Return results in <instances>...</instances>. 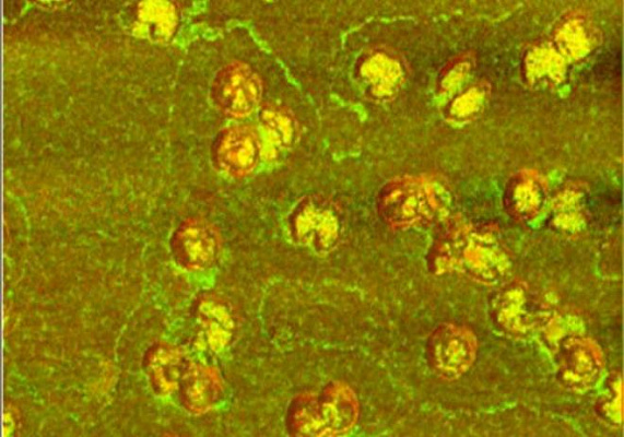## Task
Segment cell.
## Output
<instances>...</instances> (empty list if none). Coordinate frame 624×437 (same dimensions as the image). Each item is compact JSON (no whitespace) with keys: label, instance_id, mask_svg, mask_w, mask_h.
I'll return each mask as SVG.
<instances>
[{"label":"cell","instance_id":"277c9868","mask_svg":"<svg viewBox=\"0 0 624 437\" xmlns=\"http://www.w3.org/2000/svg\"><path fill=\"white\" fill-rule=\"evenodd\" d=\"M177 261L188 269H203L213 263L219 240L215 231L202 222H189L179 229L174 241Z\"/></svg>","mask_w":624,"mask_h":437},{"label":"cell","instance_id":"6da1fadb","mask_svg":"<svg viewBox=\"0 0 624 437\" xmlns=\"http://www.w3.org/2000/svg\"><path fill=\"white\" fill-rule=\"evenodd\" d=\"M357 399L340 382L318 392L296 398L290 405L286 426L297 436H337L346 434L356 423Z\"/></svg>","mask_w":624,"mask_h":437},{"label":"cell","instance_id":"3957f363","mask_svg":"<svg viewBox=\"0 0 624 437\" xmlns=\"http://www.w3.org/2000/svg\"><path fill=\"white\" fill-rule=\"evenodd\" d=\"M260 141L248 127H234L225 131L216 146V161L222 169L233 176L250 173L260 156Z\"/></svg>","mask_w":624,"mask_h":437},{"label":"cell","instance_id":"7a4b0ae2","mask_svg":"<svg viewBox=\"0 0 624 437\" xmlns=\"http://www.w3.org/2000/svg\"><path fill=\"white\" fill-rule=\"evenodd\" d=\"M260 95L258 76L240 63H232L222 69L212 85L214 104L233 117L249 115L257 106Z\"/></svg>","mask_w":624,"mask_h":437},{"label":"cell","instance_id":"5b68a950","mask_svg":"<svg viewBox=\"0 0 624 437\" xmlns=\"http://www.w3.org/2000/svg\"><path fill=\"white\" fill-rule=\"evenodd\" d=\"M427 352L434 368L444 374H452V370H456L452 355L464 367L466 364L458 357L461 355L464 361L469 362L473 352L472 341L463 332L443 328L436 331L429 340Z\"/></svg>","mask_w":624,"mask_h":437}]
</instances>
